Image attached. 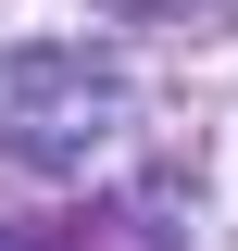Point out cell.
<instances>
[{"mask_svg":"<svg viewBox=\"0 0 238 251\" xmlns=\"http://www.w3.org/2000/svg\"><path fill=\"white\" fill-rule=\"evenodd\" d=\"M125 126V75L75 38H25L0 50V163H38V176H75V163L113 151Z\"/></svg>","mask_w":238,"mask_h":251,"instance_id":"obj_1","label":"cell"}]
</instances>
